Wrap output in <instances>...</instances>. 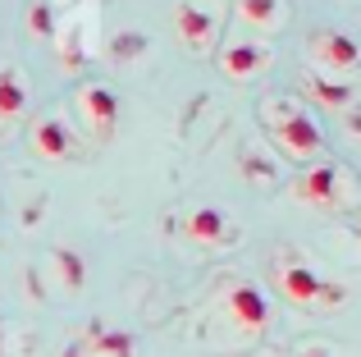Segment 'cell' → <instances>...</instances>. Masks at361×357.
Masks as SVG:
<instances>
[{"label": "cell", "mask_w": 361, "mask_h": 357, "mask_svg": "<svg viewBox=\"0 0 361 357\" xmlns=\"http://www.w3.org/2000/svg\"><path fill=\"white\" fill-rule=\"evenodd\" d=\"M261 128L283 161H293V165L325 161V133H320V124L311 119V110L298 97H283V92L261 97Z\"/></svg>", "instance_id": "cell-1"}, {"label": "cell", "mask_w": 361, "mask_h": 357, "mask_svg": "<svg viewBox=\"0 0 361 357\" xmlns=\"http://www.w3.org/2000/svg\"><path fill=\"white\" fill-rule=\"evenodd\" d=\"M274 289H279L283 303L293 307H343L348 289L325 279L320 270H311L302 257H279L274 261Z\"/></svg>", "instance_id": "cell-2"}, {"label": "cell", "mask_w": 361, "mask_h": 357, "mask_svg": "<svg viewBox=\"0 0 361 357\" xmlns=\"http://www.w3.org/2000/svg\"><path fill=\"white\" fill-rule=\"evenodd\" d=\"M293 197L302 206H316V211H348L357 202V178L334 161H316L302 165V174L293 178Z\"/></svg>", "instance_id": "cell-3"}, {"label": "cell", "mask_w": 361, "mask_h": 357, "mask_svg": "<svg viewBox=\"0 0 361 357\" xmlns=\"http://www.w3.org/2000/svg\"><path fill=\"white\" fill-rule=\"evenodd\" d=\"M307 60H311V69L329 73V78H353L361 69V46L343 28H316L307 37Z\"/></svg>", "instance_id": "cell-4"}, {"label": "cell", "mask_w": 361, "mask_h": 357, "mask_svg": "<svg viewBox=\"0 0 361 357\" xmlns=\"http://www.w3.org/2000/svg\"><path fill=\"white\" fill-rule=\"evenodd\" d=\"M73 106H78V119L82 128H87L92 143H115L119 133V97L115 87H106V83H82L78 92H73Z\"/></svg>", "instance_id": "cell-5"}, {"label": "cell", "mask_w": 361, "mask_h": 357, "mask_svg": "<svg viewBox=\"0 0 361 357\" xmlns=\"http://www.w3.org/2000/svg\"><path fill=\"white\" fill-rule=\"evenodd\" d=\"M220 316L238 334L256 339V334H265V325H270V303H265V294L252 284V279H233V284L224 289V298H220Z\"/></svg>", "instance_id": "cell-6"}, {"label": "cell", "mask_w": 361, "mask_h": 357, "mask_svg": "<svg viewBox=\"0 0 361 357\" xmlns=\"http://www.w3.org/2000/svg\"><path fill=\"white\" fill-rule=\"evenodd\" d=\"M274 64V46L265 42V37H233V42H224L220 46V73L229 83H252V78H261L265 69Z\"/></svg>", "instance_id": "cell-7"}, {"label": "cell", "mask_w": 361, "mask_h": 357, "mask_svg": "<svg viewBox=\"0 0 361 357\" xmlns=\"http://www.w3.org/2000/svg\"><path fill=\"white\" fill-rule=\"evenodd\" d=\"M174 28L178 42L192 55H211L215 42H220V9L202 5V0H178L174 5Z\"/></svg>", "instance_id": "cell-8"}, {"label": "cell", "mask_w": 361, "mask_h": 357, "mask_svg": "<svg viewBox=\"0 0 361 357\" xmlns=\"http://www.w3.org/2000/svg\"><path fill=\"white\" fill-rule=\"evenodd\" d=\"M178 234H183L188 243H197V248H224V243L233 238V224L220 206H192V211H183V220H178Z\"/></svg>", "instance_id": "cell-9"}, {"label": "cell", "mask_w": 361, "mask_h": 357, "mask_svg": "<svg viewBox=\"0 0 361 357\" xmlns=\"http://www.w3.org/2000/svg\"><path fill=\"white\" fill-rule=\"evenodd\" d=\"M27 147H32L42 161H69V156H73V128H69V119H64V115H42L32 124Z\"/></svg>", "instance_id": "cell-10"}, {"label": "cell", "mask_w": 361, "mask_h": 357, "mask_svg": "<svg viewBox=\"0 0 361 357\" xmlns=\"http://www.w3.org/2000/svg\"><path fill=\"white\" fill-rule=\"evenodd\" d=\"M233 14H238V23L247 32L265 37V42L274 32H283V23H288V5L283 0H233Z\"/></svg>", "instance_id": "cell-11"}, {"label": "cell", "mask_w": 361, "mask_h": 357, "mask_svg": "<svg viewBox=\"0 0 361 357\" xmlns=\"http://www.w3.org/2000/svg\"><path fill=\"white\" fill-rule=\"evenodd\" d=\"M60 64L64 69H82V64L97 55V42H92V18H69V23H60Z\"/></svg>", "instance_id": "cell-12"}, {"label": "cell", "mask_w": 361, "mask_h": 357, "mask_svg": "<svg viewBox=\"0 0 361 357\" xmlns=\"http://www.w3.org/2000/svg\"><path fill=\"white\" fill-rule=\"evenodd\" d=\"M302 87H307V97L316 101V106H325V110H353V78H329V73L311 69L307 78H302Z\"/></svg>", "instance_id": "cell-13"}, {"label": "cell", "mask_w": 361, "mask_h": 357, "mask_svg": "<svg viewBox=\"0 0 361 357\" xmlns=\"http://www.w3.org/2000/svg\"><path fill=\"white\" fill-rule=\"evenodd\" d=\"M27 110V83L14 64H0V128H9Z\"/></svg>", "instance_id": "cell-14"}, {"label": "cell", "mask_w": 361, "mask_h": 357, "mask_svg": "<svg viewBox=\"0 0 361 357\" xmlns=\"http://www.w3.org/2000/svg\"><path fill=\"white\" fill-rule=\"evenodd\" d=\"M51 270H55V284H60L64 294H82V289H87V261H82V252L55 248L51 252Z\"/></svg>", "instance_id": "cell-15"}, {"label": "cell", "mask_w": 361, "mask_h": 357, "mask_svg": "<svg viewBox=\"0 0 361 357\" xmlns=\"http://www.w3.org/2000/svg\"><path fill=\"white\" fill-rule=\"evenodd\" d=\"M27 28H32V37H42V42H55V37H60V23H55V5H51V0H37V5L27 9Z\"/></svg>", "instance_id": "cell-16"}, {"label": "cell", "mask_w": 361, "mask_h": 357, "mask_svg": "<svg viewBox=\"0 0 361 357\" xmlns=\"http://www.w3.org/2000/svg\"><path fill=\"white\" fill-rule=\"evenodd\" d=\"M92 349L110 353V357H128L133 353V339H128V334H92Z\"/></svg>", "instance_id": "cell-17"}, {"label": "cell", "mask_w": 361, "mask_h": 357, "mask_svg": "<svg viewBox=\"0 0 361 357\" xmlns=\"http://www.w3.org/2000/svg\"><path fill=\"white\" fill-rule=\"evenodd\" d=\"M137 51H147V37H137V32H123V37H115V46H110V55H115L119 64H128Z\"/></svg>", "instance_id": "cell-18"}, {"label": "cell", "mask_w": 361, "mask_h": 357, "mask_svg": "<svg viewBox=\"0 0 361 357\" xmlns=\"http://www.w3.org/2000/svg\"><path fill=\"white\" fill-rule=\"evenodd\" d=\"M243 170L256 174V183H274V165H265L261 156H243Z\"/></svg>", "instance_id": "cell-19"}, {"label": "cell", "mask_w": 361, "mask_h": 357, "mask_svg": "<svg viewBox=\"0 0 361 357\" xmlns=\"http://www.w3.org/2000/svg\"><path fill=\"white\" fill-rule=\"evenodd\" d=\"M293 357H334V353H329L325 344H307V349H298Z\"/></svg>", "instance_id": "cell-20"}, {"label": "cell", "mask_w": 361, "mask_h": 357, "mask_svg": "<svg viewBox=\"0 0 361 357\" xmlns=\"http://www.w3.org/2000/svg\"><path fill=\"white\" fill-rule=\"evenodd\" d=\"M348 128H353V133H361V115H357V110H348Z\"/></svg>", "instance_id": "cell-21"}, {"label": "cell", "mask_w": 361, "mask_h": 357, "mask_svg": "<svg viewBox=\"0 0 361 357\" xmlns=\"http://www.w3.org/2000/svg\"><path fill=\"white\" fill-rule=\"evenodd\" d=\"M202 5H211V9H220V0H202Z\"/></svg>", "instance_id": "cell-22"}, {"label": "cell", "mask_w": 361, "mask_h": 357, "mask_svg": "<svg viewBox=\"0 0 361 357\" xmlns=\"http://www.w3.org/2000/svg\"><path fill=\"white\" fill-rule=\"evenodd\" d=\"M0 357H5V344H0Z\"/></svg>", "instance_id": "cell-23"}]
</instances>
